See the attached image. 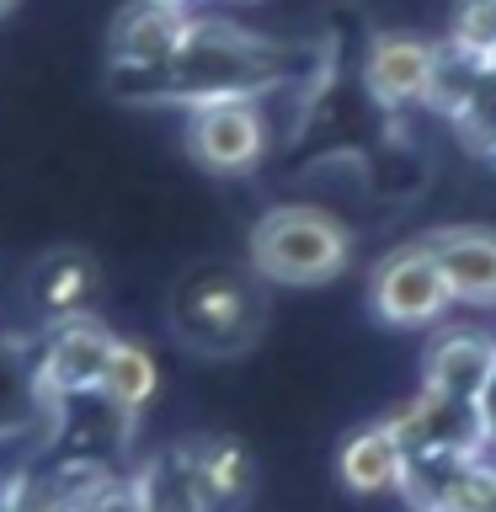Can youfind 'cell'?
I'll list each match as a JSON object with an SVG mask.
<instances>
[{
    "label": "cell",
    "instance_id": "6da1fadb",
    "mask_svg": "<svg viewBox=\"0 0 496 512\" xmlns=\"http://www.w3.org/2000/svg\"><path fill=\"white\" fill-rule=\"evenodd\" d=\"M150 80L155 96L166 102H224V96H256L283 80V54L251 32H240L235 22H187L182 48L160 64V70L139 75Z\"/></svg>",
    "mask_w": 496,
    "mask_h": 512
},
{
    "label": "cell",
    "instance_id": "7a4b0ae2",
    "mask_svg": "<svg viewBox=\"0 0 496 512\" xmlns=\"http://www.w3.org/2000/svg\"><path fill=\"white\" fill-rule=\"evenodd\" d=\"M246 262L256 278L278 288H326L352 262V230L326 208L278 203L251 224Z\"/></svg>",
    "mask_w": 496,
    "mask_h": 512
},
{
    "label": "cell",
    "instance_id": "3957f363",
    "mask_svg": "<svg viewBox=\"0 0 496 512\" xmlns=\"http://www.w3.org/2000/svg\"><path fill=\"white\" fill-rule=\"evenodd\" d=\"M171 331L192 352L235 358L262 331V294L235 267H192L171 294Z\"/></svg>",
    "mask_w": 496,
    "mask_h": 512
},
{
    "label": "cell",
    "instance_id": "277c9868",
    "mask_svg": "<svg viewBox=\"0 0 496 512\" xmlns=\"http://www.w3.org/2000/svg\"><path fill=\"white\" fill-rule=\"evenodd\" d=\"M368 304H374V315L384 326H400V331L432 326L454 304L427 240H406V246L379 256L374 272H368Z\"/></svg>",
    "mask_w": 496,
    "mask_h": 512
},
{
    "label": "cell",
    "instance_id": "5b68a950",
    "mask_svg": "<svg viewBox=\"0 0 496 512\" xmlns=\"http://www.w3.org/2000/svg\"><path fill=\"white\" fill-rule=\"evenodd\" d=\"M187 155L214 176H246L267 155V112L256 96H224L187 112Z\"/></svg>",
    "mask_w": 496,
    "mask_h": 512
},
{
    "label": "cell",
    "instance_id": "8992f818",
    "mask_svg": "<svg viewBox=\"0 0 496 512\" xmlns=\"http://www.w3.org/2000/svg\"><path fill=\"white\" fill-rule=\"evenodd\" d=\"M390 432L406 443V459L411 454H459V459H486V432L475 422V406L464 400H448L438 390H416L411 400L384 416Z\"/></svg>",
    "mask_w": 496,
    "mask_h": 512
},
{
    "label": "cell",
    "instance_id": "52a82bcc",
    "mask_svg": "<svg viewBox=\"0 0 496 512\" xmlns=\"http://www.w3.org/2000/svg\"><path fill=\"white\" fill-rule=\"evenodd\" d=\"M112 342H118V336H112L96 315L59 320L54 336H48V347H43V363H38V400H86V395H96Z\"/></svg>",
    "mask_w": 496,
    "mask_h": 512
},
{
    "label": "cell",
    "instance_id": "ba28073f",
    "mask_svg": "<svg viewBox=\"0 0 496 512\" xmlns=\"http://www.w3.org/2000/svg\"><path fill=\"white\" fill-rule=\"evenodd\" d=\"M187 22H192L187 11H171L160 0H128L107 27V54L128 75H150L182 48Z\"/></svg>",
    "mask_w": 496,
    "mask_h": 512
},
{
    "label": "cell",
    "instance_id": "9c48e42d",
    "mask_svg": "<svg viewBox=\"0 0 496 512\" xmlns=\"http://www.w3.org/2000/svg\"><path fill=\"white\" fill-rule=\"evenodd\" d=\"M454 304H496V230L486 224H443L427 235Z\"/></svg>",
    "mask_w": 496,
    "mask_h": 512
},
{
    "label": "cell",
    "instance_id": "30bf717a",
    "mask_svg": "<svg viewBox=\"0 0 496 512\" xmlns=\"http://www.w3.org/2000/svg\"><path fill=\"white\" fill-rule=\"evenodd\" d=\"M432 38L422 32H379L363 54V86L379 107H411L422 102V86H427V70H432Z\"/></svg>",
    "mask_w": 496,
    "mask_h": 512
},
{
    "label": "cell",
    "instance_id": "8fae6325",
    "mask_svg": "<svg viewBox=\"0 0 496 512\" xmlns=\"http://www.w3.org/2000/svg\"><path fill=\"white\" fill-rule=\"evenodd\" d=\"M182 448L214 512H240L256 496V459L235 432H203V438H192Z\"/></svg>",
    "mask_w": 496,
    "mask_h": 512
},
{
    "label": "cell",
    "instance_id": "7c38bea8",
    "mask_svg": "<svg viewBox=\"0 0 496 512\" xmlns=\"http://www.w3.org/2000/svg\"><path fill=\"white\" fill-rule=\"evenodd\" d=\"M491 368H496V336H486V331H443L422 358V384L470 406V400L480 395V384L491 379Z\"/></svg>",
    "mask_w": 496,
    "mask_h": 512
},
{
    "label": "cell",
    "instance_id": "4fadbf2b",
    "mask_svg": "<svg viewBox=\"0 0 496 512\" xmlns=\"http://www.w3.org/2000/svg\"><path fill=\"white\" fill-rule=\"evenodd\" d=\"M336 475H342V486L352 496L400 491V480H406V443L390 432V422H368V427H358L342 443V454H336Z\"/></svg>",
    "mask_w": 496,
    "mask_h": 512
},
{
    "label": "cell",
    "instance_id": "5bb4252c",
    "mask_svg": "<svg viewBox=\"0 0 496 512\" xmlns=\"http://www.w3.org/2000/svg\"><path fill=\"white\" fill-rule=\"evenodd\" d=\"M96 288H102V272H96V262L86 251H48L27 278L32 304H38L54 326L59 320H75V315H91Z\"/></svg>",
    "mask_w": 496,
    "mask_h": 512
},
{
    "label": "cell",
    "instance_id": "9a60e30c",
    "mask_svg": "<svg viewBox=\"0 0 496 512\" xmlns=\"http://www.w3.org/2000/svg\"><path fill=\"white\" fill-rule=\"evenodd\" d=\"M107 475L112 470H102L96 459L48 464V470H16L11 512H80Z\"/></svg>",
    "mask_w": 496,
    "mask_h": 512
},
{
    "label": "cell",
    "instance_id": "2e32d148",
    "mask_svg": "<svg viewBox=\"0 0 496 512\" xmlns=\"http://www.w3.org/2000/svg\"><path fill=\"white\" fill-rule=\"evenodd\" d=\"M160 390V363H155V352L144 347V342H112L107 352V368H102V384H96V395L107 400L112 411L123 416V422H134V416L155 400Z\"/></svg>",
    "mask_w": 496,
    "mask_h": 512
},
{
    "label": "cell",
    "instance_id": "e0dca14e",
    "mask_svg": "<svg viewBox=\"0 0 496 512\" xmlns=\"http://www.w3.org/2000/svg\"><path fill=\"white\" fill-rule=\"evenodd\" d=\"M134 480H139L144 512H214L208 496H203V486H198V475H192V459H187L182 443L160 448Z\"/></svg>",
    "mask_w": 496,
    "mask_h": 512
},
{
    "label": "cell",
    "instance_id": "ac0fdd59",
    "mask_svg": "<svg viewBox=\"0 0 496 512\" xmlns=\"http://www.w3.org/2000/svg\"><path fill=\"white\" fill-rule=\"evenodd\" d=\"M486 80L491 75H486V64H480L475 54H464V48H454V43H438L432 48V70H427L422 102L438 112V118H454Z\"/></svg>",
    "mask_w": 496,
    "mask_h": 512
},
{
    "label": "cell",
    "instance_id": "d6986e66",
    "mask_svg": "<svg viewBox=\"0 0 496 512\" xmlns=\"http://www.w3.org/2000/svg\"><path fill=\"white\" fill-rule=\"evenodd\" d=\"M448 123H454L459 150H470L480 160H496V80H486Z\"/></svg>",
    "mask_w": 496,
    "mask_h": 512
},
{
    "label": "cell",
    "instance_id": "ffe728a7",
    "mask_svg": "<svg viewBox=\"0 0 496 512\" xmlns=\"http://www.w3.org/2000/svg\"><path fill=\"white\" fill-rule=\"evenodd\" d=\"M448 43L464 48V54H475L480 64L496 59V0H459Z\"/></svg>",
    "mask_w": 496,
    "mask_h": 512
},
{
    "label": "cell",
    "instance_id": "44dd1931",
    "mask_svg": "<svg viewBox=\"0 0 496 512\" xmlns=\"http://www.w3.org/2000/svg\"><path fill=\"white\" fill-rule=\"evenodd\" d=\"M80 512H144V496H139V480L134 475H107L102 486L91 491V502Z\"/></svg>",
    "mask_w": 496,
    "mask_h": 512
},
{
    "label": "cell",
    "instance_id": "7402d4cb",
    "mask_svg": "<svg viewBox=\"0 0 496 512\" xmlns=\"http://www.w3.org/2000/svg\"><path fill=\"white\" fill-rule=\"evenodd\" d=\"M475 406V422H480V432H486V443H496V368H491V379L480 384V395L470 400Z\"/></svg>",
    "mask_w": 496,
    "mask_h": 512
},
{
    "label": "cell",
    "instance_id": "603a6c76",
    "mask_svg": "<svg viewBox=\"0 0 496 512\" xmlns=\"http://www.w3.org/2000/svg\"><path fill=\"white\" fill-rule=\"evenodd\" d=\"M11 491H16V470H0V512H11Z\"/></svg>",
    "mask_w": 496,
    "mask_h": 512
},
{
    "label": "cell",
    "instance_id": "cb8c5ba5",
    "mask_svg": "<svg viewBox=\"0 0 496 512\" xmlns=\"http://www.w3.org/2000/svg\"><path fill=\"white\" fill-rule=\"evenodd\" d=\"M160 6H171V11H192V6H203V0H160Z\"/></svg>",
    "mask_w": 496,
    "mask_h": 512
},
{
    "label": "cell",
    "instance_id": "d4e9b609",
    "mask_svg": "<svg viewBox=\"0 0 496 512\" xmlns=\"http://www.w3.org/2000/svg\"><path fill=\"white\" fill-rule=\"evenodd\" d=\"M486 75H491V80H496V59H486Z\"/></svg>",
    "mask_w": 496,
    "mask_h": 512
},
{
    "label": "cell",
    "instance_id": "484cf974",
    "mask_svg": "<svg viewBox=\"0 0 496 512\" xmlns=\"http://www.w3.org/2000/svg\"><path fill=\"white\" fill-rule=\"evenodd\" d=\"M11 6H16V0H0V16H6V11H11Z\"/></svg>",
    "mask_w": 496,
    "mask_h": 512
}]
</instances>
